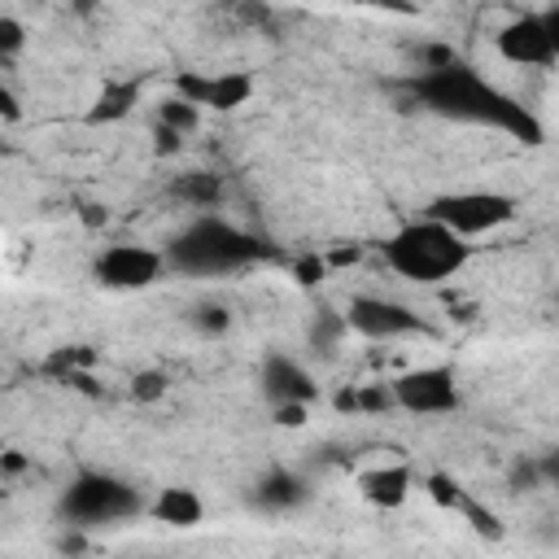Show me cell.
<instances>
[{"mask_svg": "<svg viewBox=\"0 0 559 559\" xmlns=\"http://www.w3.org/2000/svg\"><path fill=\"white\" fill-rule=\"evenodd\" d=\"M411 100L437 118L489 127V131H502L520 144H542V122L515 96H507L502 87H493L489 79H480L463 61H450L441 70H419L411 79Z\"/></svg>", "mask_w": 559, "mask_h": 559, "instance_id": "6da1fadb", "label": "cell"}, {"mask_svg": "<svg viewBox=\"0 0 559 559\" xmlns=\"http://www.w3.org/2000/svg\"><path fill=\"white\" fill-rule=\"evenodd\" d=\"M166 253V266L179 271V275H197V280H210V275H231V271H245L253 262H262L271 249L262 236L227 223L223 214H210L201 210L192 223H183L170 245L162 249Z\"/></svg>", "mask_w": 559, "mask_h": 559, "instance_id": "7a4b0ae2", "label": "cell"}, {"mask_svg": "<svg viewBox=\"0 0 559 559\" xmlns=\"http://www.w3.org/2000/svg\"><path fill=\"white\" fill-rule=\"evenodd\" d=\"M380 249H384L389 271H397L402 280H415V284L454 280L472 262V240L454 236L450 227H441L428 214L415 218V223H402Z\"/></svg>", "mask_w": 559, "mask_h": 559, "instance_id": "3957f363", "label": "cell"}, {"mask_svg": "<svg viewBox=\"0 0 559 559\" xmlns=\"http://www.w3.org/2000/svg\"><path fill=\"white\" fill-rule=\"evenodd\" d=\"M144 511V498L135 485H127L114 472L83 467L66 489H61V515L70 528H96V524H122Z\"/></svg>", "mask_w": 559, "mask_h": 559, "instance_id": "277c9868", "label": "cell"}, {"mask_svg": "<svg viewBox=\"0 0 559 559\" xmlns=\"http://www.w3.org/2000/svg\"><path fill=\"white\" fill-rule=\"evenodd\" d=\"M515 197L498 192V188H463V192H441L428 201V218H437L441 227H450L463 240H476L485 231H498L515 218Z\"/></svg>", "mask_w": 559, "mask_h": 559, "instance_id": "5b68a950", "label": "cell"}, {"mask_svg": "<svg viewBox=\"0 0 559 559\" xmlns=\"http://www.w3.org/2000/svg\"><path fill=\"white\" fill-rule=\"evenodd\" d=\"M393 389V406L397 411H411V415H450L459 411V376L450 362H424V367H411L402 376L389 380Z\"/></svg>", "mask_w": 559, "mask_h": 559, "instance_id": "8992f818", "label": "cell"}, {"mask_svg": "<svg viewBox=\"0 0 559 559\" xmlns=\"http://www.w3.org/2000/svg\"><path fill=\"white\" fill-rule=\"evenodd\" d=\"M345 328L358 332L362 341H406V336H432V328L393 297H376V293H358L345 306Z\"/></svg>", "mask_w": 559, "mask_h": 559, "instance_id": "52a82bcc", "label": "cell"}, {"mask_svg": "<svg viewBox=\"0 0 559 559\" xmlns=\"http://www.w3.org/2000/svg\"><path fill=\"white\" fill-rule=\"evenodd\" d=\"M493 48L511 66H555V57H559V9L511 17L493 35Z\"/></svg>", "mask_w": 559, "mask_h": 559, "instance_id": "ba28073f", "label": "cell"}, {"mask_svg": "<svg viewBox=\"0 0 559 559\" xmlns=\"http://www.w3.org/2000/svg\"><path fill=\"white\" fill-rule=\"evenodd\" d=\"M166 275V253L162 249H148V245H105L92 262V280L100 288H114V293H140V288H153L157 280Z\"/></svg>", "mask_w": 559, "mask_h": 559, "instance_id": "9c48e42d", "label": "cell"}, {"mask_svg": "<svg viewBox=\"0 0 559 559\" xmlns=\"http://www.w3.org/2000/svg\"><path fill=\"white\" fill-rule=\"evenodd\" d=\"M175 96H183L197 109H214V114H231L253 96V79L245 70H227V74H210V70H179L175 74Z\"/></svg>", "mask_w": 559, "mask_h": 559, "instance_id": "30bf717a", "label": "cell"}, {"mask_svg": "<svg viewBox=\"0 0 559 559\" xmlns=\"http://www.w3.org/2000/svg\"><path fill=\"white\" fill-rule=\"evenodd\" d=\"M258 384H262V397L275 406V402H319V384L314 376L293 358V354H266L262 367H258Z\"/></svg>", "mask_w": 559, "mask_h": 559, "instance_id": "8fae6325", "label": "cell"}, {"mask_svg": "<svg viewBox=\"0 0 559 559\" xmlns=\"http://www.w3.org/2000/svg\"><path fill=\"white\" fill-rule=\"evenodd\" d=\"M411 489H415V472H411V463H402V459H393V463H371L367 472H358V493H362V502H371V507H380V511L402 507V502L411 498Z\"/></svg>", "mask_w": 559, "mask_h": 559, "instance_id": "7c38bea8", "label": "cell"}, {"mask_svg": "<svg viewBox=\"0 0 559 559\" xmlns=\"http://www.w3.org/2000/svg\"><path fill=\"white\" fill-rule=\"evenodd\" d=\"M310 498V489H306V480L297 476V472H288V467H266L262 472V480L253 485V507H262V511H293V507H301Z\"/></svg>", "mask_w": 559, "mask_h": 559, "instance_id": "4fadbf2b", "label": "cell"}, {"mask_svg": "<svg viewBox=\"0 0 559 559\" xmlns=\"http://www.w3.org/2000/svg\"><path fill=\"white\" fill-rule=\"evenodd\" d=\"M144 511H148L157 524H170V528H197V524L205 520V502H201V493L188 489V485L162 489Z\"/></svg>", "mask_w": 559, "mask_h": 559, "instance_id": "5bb4252c", "label": "cell"}, {"mask_svg": "<svg viewBox=\"0 0 559 559\" xmlns=\"http://www.w3.org/2000/svg\"><path fill=\"white\" fill-rule=\"evenodd\" d=\"M140 105V83L135 79H105V87L96 92L92 109H87V122L100 127V122H122L131 109Z\"/></svg>", "mask_w": 559, "mask_h": 559, "instance_id": "9a60e30c", "label": "cell"}, {"mask_svg": "<svg viewBox=\"0 0 559 559\" xmlns=\"http://www.w3.org/2000/svg\"><path fill=\"white\" fill-rule=\"evenodd\" d=\"M170 192H175V201H183V205H192V210H214V205L223 201V183H218V175H210V170H183V175L170 183Z\"/></svg>", "mask_w": 559, "mask_h": 559, "instance_id": "2e32d148", "label": "cell"}, {"mask_svg": "<svg viewBox=\"0 0 559 559\" xmlns=\"http://www.w3.org/2000/svg\"><path fill=\"white\" fill-rule=\"evenodd\" d=\"M345 332H349V328H345V314H336V310H319V314L310 319V345H314L319 354H332Z\"/></svg>", "mask_w": 559, "mask_h": 559, "instance_id": "e0dca14e", "label": "cell"}, {"mask_svg": "<svg viewBox=\"0 0 559 559\" xmlns=\"http://www.w3.org/2000/svg\"><path fill=\"white\" fill-rule=\"evenodd\" d=\"M157 122H166V127H175L179 135H188V131L201 127V109L188 105L183 96H166V100L157 105Z\"/></svg>", "mask_w": 559, "mask_h": 559, "instance_id": "ac0fdd59", "label": "cell"}, {"mask_svg": "<svg viewBox=\"0 0 559 559\" xmlns=\"http://www.w3.org/2000/svg\"><path fill=\"white\" fill-rule=\"evenodd\" d=\"M354 411L358 415H384V411H397L393 406V389L380 380V384H354Z\"/></svg>", "mask_w": 559, "mask_h": 559, "instance_id": "d6986e66", "label": "cell"}, {"mask_svg": "<svg viewBox=\"0 0 559 559\" xmlns=\"http://www.w3.org/2000/svg\"><path fill=\"white\" fill-rule=\"evenodd\" d=\"M192 323H197V332H205V336H223V332L231 328V314H227V306H218V301H201V306L192 310Z\"/></svg>", "mask_w": 559, "mask_h": 559, "instance_id": "ffe728a7", "label": "cell"}, {"mask_svg": "<svg viewBox=\"0 0 559 559\" xmlns=\"http://www.w3.org/2000/svg\"><path fill=\"white\" fill-rule=\"evenodd\" d=\"M424 489L432 493V502L437 507H459V498H463V485L454 480V476H445V472H432V476H424Z\"/></svg>", "mask_w": 559, "mask_h": 559, "instance_id": "44dd1931", "label": "cell"}, {"mask_svg": "<svg viewBox=\"0 0 559 559\" xmlns=\"http://www.w3.org/2000/svg\"><path fill=\"white\" fill-rule=\"evenodd\" d=\"M131 397L135 402H162L166 397V376L162 371H135L131 376Z\"/></svg>", "mask_w": 559, "mask_h": 559, "instance_id": "7402d4cb", "label": "cell"}, {"mask_svg": "<svg viewBox=\"0 0 559 559\" xmlns=\"http://www.w3.org/2000/svg\"><path fill=\"white\" fill-rule=\"evenodd\" d=\"M26 48V26L13 13H0V57H17Z\"/></svg>", "mask_w": 559, "mask_h": 559, "instance_id": "603a6c76", "label": "cell"}, {"mask_svg": "<svg viewBox=\"0 0 559 559\" xmlns=\"http://www.w3.org/2000/svg\"><path fill=\"white\" fill-rule=\"evenodd\" d=\"M323 275H328V262H323V253H306V258H297V262H293V280H297L301 288H314Z\"/></svg>", "mask_w": 559, "mask_h": 559, "instance_id": "cb8c5ba5", "label": "cell"}, {"mask_svg": "<svg viewBox=\"0 0 559 559\" xmlns=\"http://www.w3.org/2000/svg\"><path fill=\"white\" fill-rule=\"evenodd\" d=\"M271 419H275L280 428H306L310 402H275V406H271Z\"/></svg>", "mask_w": 559, "mask_h": 559, "instance_id": "d4e9b609", "label": "cell"}, {"mask_svg": "<svg viewBox=\"0 0 559 559\" xmlns=\"http://www.w3.org/2000/svg\"><path fill=\"white\" fill-rule=\"evenodd\" d=\"M415 61H419V70H441V66H450V61H459V57H454L450 44H424V48L415 52Z\"/></svg>", "mask_w": 559, "mask_h": 559, "instance_id": "484cf974", "label": "cell"}, {"mask_svg": "<svg viewBox=\"0 0 559 559\" xmlns=\"http://www.w3.org/2000/svg\"><path fill=\"white\" fill-rule=\"evenodd\" d=\"M236 17L249 22V26H266V22H271V9L258 4V0H236Z\"/></svg>", "mask_w": 559, "mask_h": 559, "instance_id": "4316f807", "label": "cell"}, {"mask_svg": "<svg viewBox=\"0 0 559 559\" xmlns=\"http://www.w3.org/2000/svg\"><path fill=\"white\" fill-rule=\"evenodd\" d=\"M153 140H157V144H153L157 153H179V144H183V135H179L175 127H166V122L153 127Z\"/></svg>", "mask_w": 559, "mask_h": 559, "instance_id": "83f0119b", "label": "cell"}, {"mask_svg": "<svg viewBox=\"0 0 559 559\" xmlns=\"http://www.w3.org/2000/svg\"><path fill=\"white\" fill-rule=\"evenodd\" d=\"M0 118H17V96L4 79H0Z\"/></svg>", "mask_w": 559, "mask_h": 559, "instance_id": "f1b7e54d", "label": "cell"}, {"mask_svg": "<svg viewBox=\"0 0 559 559\" xmlns=\"http://www.w3.org/2000/svg\"><path fill=\"white\" fill-rule=\"evenodd\" d=\"M22 467H26V459H22L17 450H9V454L0 459V472H22Z\"/></svg>", "mask_w": 559, "mask_h": 559, "instance_id": "f546056e", "label": "cell"}, {"mask_svg": "<svg viewBox=\"0 0 559 559\" xmlns=\"http://www.w3.org/2000/svg\"><path fill=\"white\" fill-rule=\"evenodd\" d=\"M57 546H61V550H83V537H79V533H74V537H61V542H57Z\"/></svg>", "mask_w": 559, "mask_h": 559, "instance_id": "4dcf8cb0", "label": "cell"}, {"mask_svg": "<svg viewBox=\"0 0 559 559\" xmlns=\"http://www.w3.org/2000/svg\"><path fill=\"white\" fill-rule=\"evenodd\" d=\"M74 9H79V13H92V9H96V0H74Z\"/></svg>", "mask_w": 559, "mask_h": 559, "instance_id": "1f68e13d", "label": "cell"}]
</instances>
